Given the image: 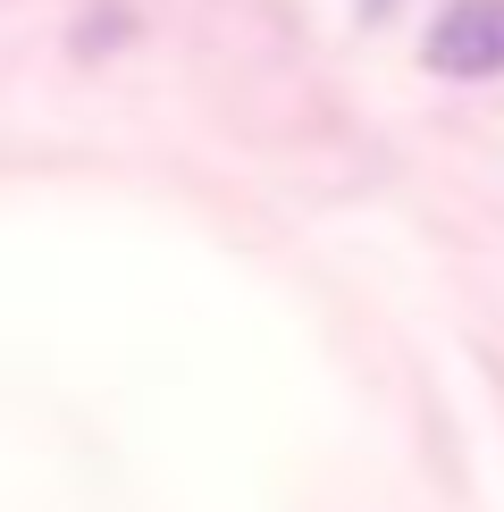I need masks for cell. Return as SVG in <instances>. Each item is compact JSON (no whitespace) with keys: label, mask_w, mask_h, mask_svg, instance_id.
<instances>
[{"label":"cell","mask_w":504,"mask_h":512,"mask_svg":"<svg viewBox=\"0 0 504 512\" xmlns=\"http://www.w3.org/2000/svg\"><path fill=\"white\" fill-rule=\"evenodd\" d=\"M420 68L446 84H496L504 76V0H446L420 34Z\"/></svg>","instance_id":"6da1fadb"}]
</instances>
